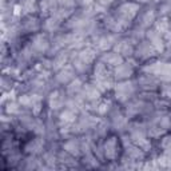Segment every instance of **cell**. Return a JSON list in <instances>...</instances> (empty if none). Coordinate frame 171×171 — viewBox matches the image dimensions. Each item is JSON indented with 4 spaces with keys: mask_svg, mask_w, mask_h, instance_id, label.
I'll return each mask as SVG.
<instances>
[{
    "mask_svg": "<svg viewBox=\"0 0 171 171\" xmlns=\"http://www.w3.org/2000/svg\"><path fill=\"white\" fill-rule=\"evenodd\" d=\"M42 42H44V39H42ZM40 42V43H42ZM38 46H42V44H34V47H38ZM43 46H47V43H43Z\"/></svg>",
    "mask_w": 171,
    "mask_h": 171,
    "instance_id": "6da1fadb",
    "label": "cell"
}]
</instances>
